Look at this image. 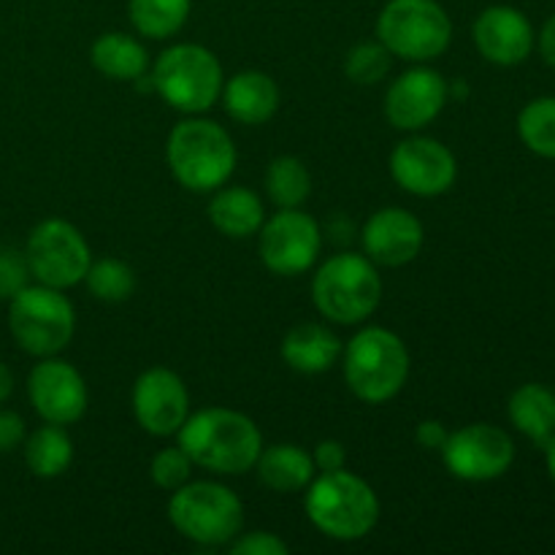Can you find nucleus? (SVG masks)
<instances>
[{
    "instance_id": "1",
    "label": "nucleus",
    "mask_w": 555,
    "mask_h": 555,
    "mask_svg": "<svg viewBox=\"0 0 555 555\" xmlns=\"http://www.w3.org/2000/svg\"><path fill=\"white\" fill-rule=\"evenodd\" d=\"M177 437L193 466L215 475H247L263 450V434L253 417L228 406L195 412L182 423Z\"/></svg>"
},
{
    "instance_id": "2",
    "label": "nucleus",
    "mask_w": 555,
    "mask_h": 555,
    "mask_svg": "<svg viewBox=\"0 0 555 555\" xmlns=\"http://www.w3.org/2000/svg\"><path fill=\"white\" fill-rule=\"evenodd\" d=\"M304 509L314 529L336 542L363 540L379 520V499L374 488L347 469L314 475L307 486Z\"/></svg>"
},
{
    "instance_id": "3",
    "label": "nucleus",
    "mask_w": 555,
    "mask_h": 555,
    "mask_svg": "<svg viewBox=\"0 0 555 555\" xmlns=\"http://www.w3.org/2000/svg\"><path fill=\"white\" fill-rule=\"evenodd\" d=\"M166 160L184 190L215 193L233 177L238 155L231 133L220 122L190 114L168 135Z\"/></svg>"
},
{
    "instance_id": "4",
    "label": "nucleus",
    "mask_w": 555,
    "mask_h": 555,
    "mask_svg": "<svg viewBox=\"0 0 555 555\" xmlns=\"http://www.w3.org/2000/svg\"><path fill=\"white\" fill-rule=\"evenodd\" d=\"M383 276L366 255L339 253L312 276V304L331 323L358 325L377 312Z\"/></svg>"
},
{
    "instance_id": "5",
    "label": "nucleus",
    "mask_w": 555,
    "mask_h": 555,
    "mask_svg": "<svg viewBox=\"0 0 555 555\" xmlns=\"http://www.w3.org/2000/svg\"><path fill=\"white\" fill-rule=\"evenodd\" d=\"M345 379L366 404L396 399L410 379V350L404 339L379 325L358 331L345 347Z\"/></svg>"
},
{
    "instance_id": "6",
    "label": "nucleus",
    "mask_w": 555,
    "mask_h": 555,
    "mask_svg": "<svg viewBox=\"0 0 555 555\" xmlns=\"http://www.w3.org/2000/svg\"><path fill=\"white\" fill-rule=\"evenodd\" d=\"M152 87L171 108L182 114H204L220 101L222 65L211 49L201 43H173L152 65Z\"/></svg>"
},
{
    "instance_id": "7",
    "label": "nucleus",
    "mask_w": 555,
    "mask_h": 555,
    "mask_svg": "<svg viewBox=\"0 0 555 555\" xmlns=\"http://www.w3.org/2000/svg\"><path fill=\"white\" fill-rule=\"evenodd\" d=\"M168 520L184 540L204 547L231 545L244 526L242 499L222 482H184L171 493Z\"/></svg>"
},
{
    "instance_id": "8",
    "label": "nucleus",
    "mask_w": 555,
    "mask_h": 555,
    "mask_svg": "<svg viewBox=\"0 0 555 555\" xmlns=\"http://www.w3.org/2000/svg\"><path fill=\"white\" fill-rule=\"evenodd\" d=\"M9 331L27 356H60L74 339V304L57 287L27 285L9 301Z\"/></svg>"
},
{
    "instance_id": "9",
    "label": "nucleus",
    "mask_w": 555,
    "mask_h": 555,
    "mask_svg": "<svg viewBox=\"0 0 555 555\" xmlns=\"http://www.w3.org/2000/svg\"><path fill=\"white\" fill-rule=\"evenodd\" d=\"M377 41L393 57L428 63L448 52L453 22L437 0H388L377 16Z\"/></svg>"
},
{
    "instance_id": "10",
    "label": "nucleus",
    "mask_w": 555,
    "mask_h": 555,
    "mask_svg": "<svg viewBox=\"0 0 555 555\" xmlns=\"http://www.w3.org/2000/svg\"><path fill=\"white\" fill-rule=\"evenodd\" d=\"M25 258L30 266V274L41 285L68 291V287L85 282L87 269L92 263V253L87 238L81 236L79 228L68 220L38 222L30 231L25 244Z\"/></svg>"
},
{
    "instance_id": "11",
    "label": "nucleus",
    "mask_w": 555,
    "mask_h": 555,
    "mask_svg": "<svg viewBox=\"0 0 555 555\" xmlns=\"http://www.w3.org/2000/svg\"><path fill=\"white\" fill-rule=\"evenodd\" d=\"M323 233L318 220L301 209H280L258 231V253L276 276H298L320 258Z\"/></svg>"
},
{
    "instance_id": "12",
    "label": "nucleus",
    "mask_w": 555,
    "mask_h": 555,
    "mask_svg": "<svg viewBox=\"0 0 555 555\" xmlns=\"http://www.w3.org/2000/svg\"><path fill=\"white\" fill-rule=\"evenodd\" d=\"M439 453L453 477L466 482H488L507 475L515 461V444L504 428L472 423L448 434V442Z\"/></svg>"
},
{
    "instance_id": "13",
    "label": "nucleus",
    "mask_w": 555,
    "mask_h": 555,
    "mask_svg": "<svg viewBox=\"0 0 555 555\" xmlns=\"http://www.w3.org/2000/svg\"><path fill=\"white\" fill-rule=\"evenodd\" d=\"M27 399L43 423L70 426L87 412V383L74 363L49 356L30 369Z\"/></svg>"
},
{
    "instance_id": "14",
    "label": "nucleus",
    "mask_w": 555,
    "mask_h": 555,
    "mask_svg": "<svg viewBox=\"0 0 555 555\" xmlns=\"http://www.w3.org/2000/svg\"><path fill=\"white\" fill-rule=\"evenodd\" d=\"M390 173L396 184L417 198H437L448 193L459 177L455 155L437 139L415 135L396 144L390 155Z\"/></svg>"
},
{
    "instance_id": "15",
    "label": "nucleus",
    "mask_w": 555,
    "mask_h": 555,
    "mask_svg": "<svg viewBox=\"0 0 555 555\" xmlns=\"http://www.w3.org/2000/svg\"><path fill=\"white\" fill-rule=\"evenodd\" d=\"M448 98L450 85L444 76L428 65H417L390 81L383 108L393 128L421 130L442 114Z\"/></svg>"
},
{
    "instance_id": "16",
    "label": "nucleus",
    "mask_w": 555,
    "mask_h": 555,
    "mask_svg": "<svg viewBox=\"0 0 555 555\" xmlns=\"http://www.w3.org/2000/svg\"><path fill=\"white\" fill-rule=\"evenodd\" d=\"M133 415L152 437H173L190 417V393L171 369H146L133 385Z\"/></svg>"
},
{
    "instance_id": "17",
    "label": "nucleus",
    "mask_w": 555,
    "mask_h": 555,
    "mask_svg": "<svg viewBox=\"0 0 555 555\" xmlns=\"http://www.w3.org/2000/svg\"><path fill=\"white\" fill-rule=\"evenodd\" d=\"M361 242L363 253L374 266L399 269V266L412 263L421 255L426 231L412 211L401 209V206H385L369 217Z\"/></svg>"
},
{
    "instance_id": "18",
    "label": "nucleus",
    "mask_w": 555,
    "mask_h": 555,
    "mask_svg": "<svg viewBox=\"0 0 555 555\" xmlns=\"http://www.w3.org/2000/svg\"><path fill=\"white\" fill-rule=\"evenodd\" d=\"M477 52L493 65H520L534 49V30L526 14L513 5H488L475 20Z\"/></svg>"
},
{
    "instance_id": "19",
    "label": "nucleus",
    "mask_w": 555,
    "mask_h": 555,
    "mask_svg": "<svg viewBox=\"0 0 555 555\" xmlns=\"http://www.w3.org/2000/svg\"><path fill=\"white\" fill-rule=\"evenodd\" d=\"M222 106L242 125H263L280 108V87L263 70H242L222 85Z\"/></svg>"
},
{
    "instance_id": "20",
    "label": "nucleus",
    "mask_w": 555,
    "mask_h": 555,
    "mask_svg": "<svg viewBox=\"0 0 555 555\" xmlns=\"http://www.w3.org/2000/svg\"><path fill=\"white\" fill-rule=\"evenodd\" d=\"M341 356L339 336L320 323H301L282 339V361L298 374H323Z\"/></svg>"
},
{
    "instance_id": "21",
    "label": "nucleus",
    "mask_w": 555,
    "mask_h": 555,
    "mask_svg": "<svg viewBox=\"0 0 555 555\" xmlns=\"http://www.w3.org/2000/svg\"><path fill=\"white\" fill-rule=\"evenodd\" d=\"M209 220L222 236L249 238L258 236L260 225L266 222L263 201L249 188H217L209 204Z\"/></svg>"
},
{
    "instance_id": "22",
    "label": "nucleus",
    "mask_w": 555,
    "mask_h": 555,
    "mask_svg": "<svg viewBox=\"0 0 555 555\" xmlns=\"http://www.w3.org/2000/svg\"><path fill=\"white\" fill-rule=\"evenodd\" d=\"M255 469H258V477L263 480V486L276 493L307 491V486L318 475L312 453H307L298 444L287 442L260 450L258 461H255Z\"/></svg>"
},
{
    "instance_id": "23",
    "label": "nucleus",
    "mask_w": 555,
    "mask_h": 555,
    "mask_svg": "<svg viewBox=\"0 0 555 555\" xmlns=\"http://www.w3.org/2000/svg\"><path fill=\"white\" fill-rule=\"evenodd\" d=\"M90 60L95 70L117 81H135L150 68V52H146L144 43L119 30L103 33L101 38H95Z\"/></svg>"
},
{
    "instance_id": "24",
    "label": "nucleus",
    "mask_w": 555,
    "mask_h": 555,
    "mask_svg": "<svg viewBox=\"0 0 555 555\" xmlns=\"http://www.w3.org/2000/svg\"><path fill=\"white\" fill-rule=\"evenodd\" d=\"M507 415L524 437L545 448L555 434V393L540 383H526L509 396Z\"/></svg>"
},
{
    "instance_id": "25",
    "label": "nucleus",
    "mask_w": 555,
    "mask_h": 555,
    "mask_svg": "<svg viewBox=\"0 0 555 555\" xmlns=\"http://www.w3.org/2000/svg\"><path fill=\"white\" fill-rule=\"evenodd\" d=\"M70 461H74V442H70L65 426L47 423V426L36 428L30 437H25V464L30 475L41 477V480H54L68 472Z\"/></svg>"
},
{
    "instance_id": "26",
    "label": "nucleus",
    "mask_w": 555,
    "mask_h": 555,
    "mask_svg": "<svg viewBox=\"0 0 555 555\" xmlns=\"http://www.w3.org/2000/svg\"><path fill=\"white\" fill-rule=\"evenodd\" d=\"M193 0H130L128 14L135 30L152 41L171 38L188 25Z\"/></svg>"
},
{
    "instance_id": "27",
    "label": "nucleus",
    "mask_w": 555,
    "mask_h": 555,
    "mask_svg": "<svg viewBox=\"0 0 555 555\" xmlns=\"http://www.w3.org/2000/svg\"><path fill=\"white\" fill-rule=\"evenodd\" d=\"M266 193H269L271 204L280 209H298L307 204L309 193H312L309 168L293 155L274 157L266 171Z\"/></svg>"
},
{
    "instance_id": "28",
    "label": "nucleus",
    "mask_w": 555,
    "mask_h": 555,
    "mask_svg": "<svg viewBox=\"0 0 555 555\" xmlns=\"http://www.w3.org/2000/svg\"><path fill=\"white\" fill-rule=\"evenodd\" d=\"M87 291L103 304H122L133 296L135 291V274L125 260L103 258L92 260L87 269Z\"/></svg>"
},
{
    "instance_id": "29",
    "label": "nucleus",
    "mask_w": 555,
    "mask_h": 555,
    "mask_svg": "<svg viewBox=\"0 0 555 555\" xmlns=\"http://www.w3.org/2000/svg\"><path fill=\"white\" fill-rule=\"evenodd\" d=\"M518 135L534 155L555 160V98H537L518 114Z\"/></svg>"
},
{
    "instance_id": "30",
    "label": "nucleus",
    "mask_w": 555,
    "mask_h": 555,
    "mask_svg": "<svg viewBox=\"0 0 555 555\" xmlns=\"http://www.w3.org/2000/svg\"><path fill=\"white\" fill-rule=\"evenodd\" d=\"M390 63H393V54L383 47L379 41H363L347 52L345 60V74L352 85L372 87L388 76Z\"/></svg>"
},
{
    "instance_id": "31",
    "label": "nucleus",
    "mask_w": 555,
    "mask_h": 555,
    "mask_svg": "<svg viewBox=\"0 0 555 555\" xmlns=\"http://www.w3.org/2000/svg\"><path fill=\"white\" fill-rule=\"evenodd\" d=\"M150 475L157 488L173 493L177 488H182L184 482H190V475H193V461H190V455L184 453L179 444L177 448H163L160 453L152 459Z\"/></svg>"
},
{
    "instance_id": "32",
    "label": "nucleus",
    "mask_w": 555,
    "mask_h": 555,
    "mask_svg": "<svg viewBox=\"0 0 555 555\" xmlns=\"http://www.w3.org/2000/svg\"><path fill=\"white\" fill-rule=\"evenodd\" d=\"M30 266L25 253L14 247H0V301H11L30 285Z\"/></svg>"
},
{
    "instance_id": "33",
    "label": "nucleus",
    "mask_w": 555,
    "mask_h": 555,
    "mask_svg": "<svg viewBox=\"0 0 555 555\" xmlns=\"http://www.w3.org/2000/svg\"><path fill=\"white\" fill-rule=\"evenodd\" d=\"M231 555H287L291 547L271 531H249L231 542Z\"/></svg>"
},
{
    "instance_id": "34",
    "label": "nucleus",
    "mask_w": 555,
    "mask_h": 555,
    "mask_svg": "<svg viewBox=\"0 0 555 555\" xmlns=\"http://www.w3.org/2000/svg\"><path fill=\"white\" fill-rule=\"evenodd\" d=\"M312 461H314V469H318V475L320 472L345 469V464H347L345 444L336 442V439H323V442L314 444Z\"/></svg>"
},
{
    "instance_id": "35",
    "label": "nucleus",
    "mask_w": 555,
    "mask_h": 555,
    "mask_svg": "<svg viewBox=\"0 0 555 555\" xmlns=\"http://www.w3.org/2000/svg\"><path fill=\"white\" fill-rule=\"evenodd\" d=\"M27 437V428L22 415L11 410H0V453H11V450L22 448Z\"/></svg>"
},
{
    "instance_id": "36",
    "label": "nucleus",
    "mask_w": 555,
    "mask_h": 555,
    "mask_svg": "<svg viewBox=\"0 0 555 555\" xmlns=\"http://www.w3.org/2000/svg\"><path fill=\"white\" fill-rule=\"evenodd\" d=\"M448 428H444V423L439 421H423L417 423V431H415V439L417 444H421L423 450H442V444L448 442Z\"/></svg>"
},
{
    "instance_id": "37",
    "label": "nucleus",
    "mask_w": 555,
    "mask_h": 555,
    "mask_svg": "<svg viewBox=\"0 0 555 555\" xmlns=\"http://www.w3.org/2000/svg\"><path fill=\"white\" fill-rule=\"evenodd\" d=\"M540 52H542V57H545V63L555 68V14L545 22V27H542Z\"/></svg>"
},
{
    "instance_id": "38",
    "label": "nucleus",
    "mask_w": 555,
    "mask_h": 555,
    "mask_svg": "<svg viewBox=\"0 0 555 555\" xmlns=\"http://www.w3.org/2000/svg\"><path fill=\"white\" fill-rule=\"evenodd\" d=\"M11 393H14V374L0 361V404H5L11 399Z\"/></svg>"
},
{
    "instance_id": "39",
    "label": "nucleus",
    "mask_w": 555,
    "mask_h": 555,
    "mask_svg": "<svg viewBox=\"0 0 555 555\" xmlns=\"http://www.w3.org/2000/svg\"><path fill=\"white\" fill-rule=\"evenodd\" d=\"M545 453H547V472H551V477H553V482H555V434H553L551 439H547Z\"/></svg>"
}]
</instances>
